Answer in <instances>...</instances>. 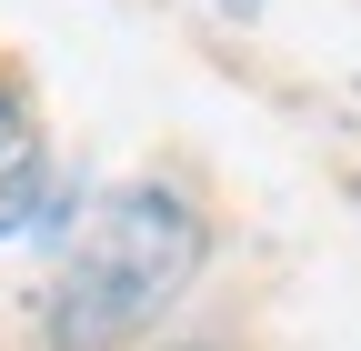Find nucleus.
I'll use <instances>...</instances> for the list:
<instances>
[{
    "label": "nucleus",
    "mask_w": 361,
    "mask_h": 351,
    "mask_svg": "<svg viewBox=\"0 0 361 351\" xmlns=\"http://www.w3.org/2000/svg\"><path fill=\"white\" fill-rule=\"evenodd\" d=\"M201 271V211L171 181H130L121 201H101L90 241L61 261L40 341L51 351H121L130 331H151L171 312V291Z\"/></svg>",
    "instance_id": "nucleus-1"
},
{
    "label": "nucleus",
    "mask_w": 361,
    "mask_h": 351,
    "mask_svg": "<svg viewBox=\"0 0 361 351\" xmlns=\"http://www.w3.org/2000/svg\"><path fill=\"white\" fill-rule=\"evenodd\" d=\"M0 171H30V121H20V91L0 80Z\"/></svg>",
    "instance_id": "nucleus-2"
},
{
    "label": "nucleus",
    "mask_w": 361,
    "mask_h": 351,
    "mask_svg": "<svg viewBox=\"0 0 361 351\" xmlns=\"http://www.w3.org/2000/svg\"><path fill=\"white\" fill-rule=\"evenodd\" d=\"M180 351H221V341H180Z\"/></svg>",
    "instance_id": "nucleus-3"
},
{
    "label": "nucleus",
    "mask_w": 361,
    "mask_h": 351,
    "mask_svg": "<svg viewBox=\"0 0 361 351\" xmlns=\"http://www.w3.org/2000/svg\"><path fill=\"white\" fill-rule=\"evenodd\" d=\"M231 11H251V0H231Z\"/></svg>",
    "instance_id": "nucleus-4"
}]
</instances>
